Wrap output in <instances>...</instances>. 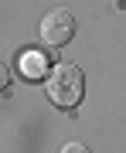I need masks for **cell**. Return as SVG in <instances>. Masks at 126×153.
I'll list each match as a JSON object with an SVG mask.
<instances>
[{"mask_svg": "<svg viewBox=\"0 0 126 153\" xmlns=\"http://www.w3.org/2000/svg\"><path fill=\"white\" fill-rule=\"evenodd\" d=\"M44 88H48V99L58 105V109H75V105L82 102V95H85L82 68L72 65V61H61V65L51 68V75H48V82H44Z\"/></svg>", "mask_w": 126, "mask_h": 153, "instance_id": "6da1fadb", "label": "cell"}, {"mask_svg": "<svg viewBox=\"0 0 126 153\" xmlns=\"http://www.w3.org/2000/svg\"><path fill=\"white\" fill-rule=\"evenodd\" d=\"M72 34H75V17H72V10L55 7V10H48L41 17V38H44V44L61 48V44L72 41Z\"/></svg>", "mask_w": 126, "mask_h": 153, "instance_id": "7a4b0ae2", "label": "cell"}, {"mask_svg": "<svg viewBox=\"0 0 126 153\" xmlns=\"http://www.w3.org/2000/svg\"><path fill=\"white\" fill-rule=\"evenodd\" d=\"M44 68H48V55H38V51H24L21 61H17V71L24 78H44Z\"/></svg>", "mask_w": 126, "mask_h": 153, "instance_id": "3957f363", "label": "cell"}, {"mask_svg": "<svg viewBox=\"0 0 126 153\" xmlns=\"http://www.w3.org/2000/svg\"><path fill=\"white\" fill-rule=\"evenodd\" d=\"M61 153H89V146H85V143H65Z\"/></svg>", "mask_w": 126, "mask_h": 153, "instance_id": "277c9868", "label": "cell"}, {"mask_svg": "<svg viewBox=\"0 0 126 153\" xmlns=\"http://www.w3.org/2000/svg\"><path fill=\"white\" fill-rule=\"evenodd\" d=\"M7 82H10V71H7V65H4V61H0V92H4V88H7Z\"/></svg>", "mask_w": 126, "mask_h": 153, "instance_id": "5b68a950", "label": "cell"}]
</instances>
